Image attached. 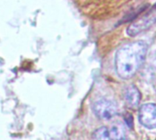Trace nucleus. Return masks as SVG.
<instances>
[{"instance_id":"nucleus-8","label":"nucleus","mask_w":156,"mask_h":140,"mask_svg":"<svg viewBox=\"0 0 156 140\" xmlns=\"http://www.w3.org/2000/svg\"><path fill=\"white\" fill-rule=\"evenodd\" d=\"M124 120H125L127 126H128L130 128H133V117H132L131 114L127 113V114L124 116Z\"/></svg>"},{"instance_id":"nucleus-2","label":"nucleus","mask_w":156,"mask_h":140,"mask_svg":"<svg viewBox=\"0 0 156 140\" xmlns=\"http://www.w3.org/2000/svg\"><path fill=\"white\" fill-rule=\"evenodd\" d=\"M156 23V5L140 17H136L134 21L127 27L126 33L129 36L133 37L146 31Z\"/></svg>"},{"instance_id":"nucleus-3","label":"nucleus","mask_w":156,"mask_h":140,"mask_svg":"<svg viewBox=\"0 0 156 140\" xmlns=\"http://www.w3.org/2000/svg\"><path fill=\"white\" fill-rule=\"evenodd\" d=\"M92 108L96 117L101 120L112 119L117 114L116 105L108 99H100L96 101Z\"/></svg>"},{"instance_id":"nucleus-6","label":"nucleus","mask_w":156,"mask_h":140,"mask_svg":"<svg viewBox=\"0 0 156 140\" xmlns=\"http://www.w3.org/2000/svg\"><path fill=\"white\" fill-rule=\"evenodd\" d=\"M109 133L111 140H128L124 129L119 125L112 126L111 130H109Z\"/></svg>"},{"instance_id":"nucleus-4","label":"nucleus","mask_w":156,"mask_h":140,"mask_svg":"<svg viewBox=\"0 0 156 140\" xmlns=\"http://www.w3.org/2000/svg\"><path fill=\"white\" fill-rule=\"evenodd\" d=\"M140 123L149 128H156V105L154 103H147L141 106L139 109Z\"/></svg>"},{"instance_id":"nucleus-1","label":"nucleus","mask_w":156,"mask_h":140,"mask_svg":"<svg viewBox=\"0 0 156 140\" xmlns=\"http://www.w3.org/2000/svg\"><path fill=\"white\" fill-rule=\"evenodd\" d=\"M148 46L144 41H133L119 47L115 54V71L122 79L135 76L144 65Z\"/></svg>"},{"instance_id":"nucleus-5","label":"nucleus","mask_w":156,"mask_h":140,"mask_svg":"<svg viewBox=\"0 0 156 140\" xmlns=\"http://www.w3.org/2000/svg\"><path fill=\"white\" fill-rule=\"evenodd\" d=\"M142 95L140 90L133 85L126 87L124 91V102L127 108L131 109H135L138 108L141 102Z\"/></svg>"},{"instance_id":"nucleus-7","label":"nucleus","mask_w":156,"mask_h":140,"mask_svg":"<svg viewBox=\"0 0 156 140\" xmlns=\"http://www.w3.org/2000/svg\"><path fill=\"white\" fill-rule=\"evenodd\" d=\"M93 140H111L109 129L105 127H101L96 129L92 134Z\"/></svg>"}]
</instances>
